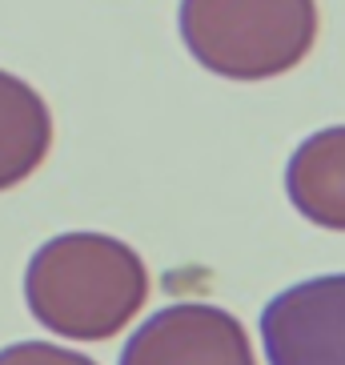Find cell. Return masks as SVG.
<instances>
[{
	"label": "cell",
	"mask_w": 345,
	"mask_h": 365,
	"mask_svg": "<svg viewBox=\"0 0 345 365\" xmlns=\"http://www.w3.org/2000/svg\"><path fill=\"white\" fill-rule=\"evenodd\" d=\"M24 301L56 337L108 341L149 301V269L120 237L61 233L24 269Z\"/></svg>",
	"instance_id": "1"
},
{
	"label": "cell",
	"mask_w": 345,
	"mask_h": 365,
	"mask_svg": "<svg viewBox=\"0 0 345 365\" xmlns=\"http://www.w3.org/2000/svg\"><path fill=\"white\" fill-rule=\"evenodd\" d=\"M181 41L225 81H269L317 41V0H181Z\"/></svg>",
	"instance_id": "2"
},
{
	"label": "cell",
	"mask_w": 345,
	"mask_h": 365,
	"mask_svg": "<svg viewBox=\"0 0 345 365\" xmlns=\"http://www.w3.org/2000/svg\"><path fill=\"white\" fill-rule=\"evenodd\" d=\"M269 365H345V273L297 281L261 309Z\"/></svg>",
	"instance_id": "3"
},
{
	"label": "cell",
	"mask_w": 345,
	"mask_h": 365,
	"mask_svg": "<svg viewBox=\"0 0 345 365\" xmlns=\"http://www.w3.org/2000/svg\"><path fill=\"white\" fill-rule=\"evenodd\" d=\"M120 365H257L245 325L221 305L177 301L133 333Z\"/></svg>",
	"instance_id": "4"
},
{
	"label": "cell",
	"mask_w": 345,
	"mask_h": 365,
	"mask_svg": "<svg viewBox=\"0 0 345 365\" xmlns=\"http://www.w3.org/2000/svg\"><path fill=\"white\" fill-rule=\"evenodd\" d=\"M285 193L305 221L345 233V125L317 129L293 149Z\"/></svg>",
	"instance_id": "5"
},
{
	"label": "cell",
	"mask_w": 345,
	"mask_h": 365,
	"mask_svg": "<svg viewBox=\"0 0 345 365\" xmlns=\"http://www.w3.org/2000/svg\"><path fill=\"white\" fill-rule=\"evenodd\" d=\"M53 149V113L29 81L0 68V193L29 181Z\"/></svg>",
	"instance_id": "6"
},
{
	"label": "cell",
	"mask_w": 345,
	"mask_h": 365,
	"mask_svg": "<svg viewBox=\"0 0 345 365\" xmlns=\"http://www.w3.org/2000/svg\"><path fill=\"white\" fill-rule=\"evenodd\" d=\"M0 365H97L88 354H76L48 341H16L0 349Z\"/></svg>",
	"instance_id": "7"
}]
</instances>
